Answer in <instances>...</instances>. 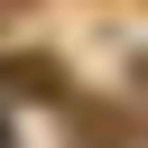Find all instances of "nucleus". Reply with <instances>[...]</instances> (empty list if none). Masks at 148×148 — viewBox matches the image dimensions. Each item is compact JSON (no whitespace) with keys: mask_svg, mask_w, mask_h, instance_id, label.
Masks as SVG:
<instances>
[{"mask_svg":"<svg viewBox=\"0 0 148 148\" xmlns=\"http://www.w3.org/2000/svg\"><path fill=\"white\" fill-rule=\"evenodd\" d=\"M0 9H18V0H0Z\"/></svg>","mask_w":148,"mask_h":148,"instance_id":"obj_1","label":"nucleus"}]
</instances>
